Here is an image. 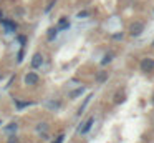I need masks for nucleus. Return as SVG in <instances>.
Returning a JSON list of instances; mask_svg holds the SVG:
<instances>
[{
	"mask_svg": "<svg viewBox=\"0 0 154 143\" xmlns=\"http://www.w3.org/2000/svg\"><path fill=\"white\" fill-rule=\"evenodd\" d=\"M111 58H113V55H111V53H108V55H106V57L103 58V62H101V63H103V65L109 63V62H111Z\"/></svg>",
	"mask_w": 154,
	"mask_h": 143,
	"instance_id": "14",
	"label": "nucleus"
},
{
	"mask_svg": "<svg viewBox=\"0 0 154 143\" xmlns=\"http://www.w3.org/2000/svg\"><path fill=\"white\" fill-rule=\"evenodd\" d=\"M63 138H65V136H63V135H60V136L57 138V142H55V143H63Z\"/></svg>",
	"mask_w": 154,
	"mask_h": 143,
	"instance_id": "17",
	"label": "nucleus"
},
{
	"mask_svg": "<svg viewBox=\"0 0 154 143\" xmlns=\"http://www.w3.org/2000/svg\"><path fill=\"white\" fill-rule=\"evenodd\" d=\"M28 105H32L30 102H17V108H23V106H28Z\"/></svg>",
	"mask_w": 154,
	"mask_h": 143,
	"instance_id": "13",
	"label": "nucleus"
},
{
	"mask_svg": "<svg viewBox=\"0 0 154 143\" xmlns=\"http://www.w3.org/2000/svg\"><path fill=\"white\" fill-rule=\"evenodd\" d=\"M106 78H108V73H106V72H99V73L96 75V80H98V82H105Z\"/></svg>",
	"mask_w": 154,
	"mask_h": 143,
	"instance_id": "10",
	"label": "nucleus"
},
{
	"mask_svg": "<svg viewBox=\"0 0 154 143\" xmlns=\"http://www.w3.org/2000/svg\"><path fill=\"white\" fill-rule=\"evenodd\" d=\"M93 123H95V120H93V118H88L86 122H85V123H83V126H81V128H80V133H88V132H90V130H91V126H93Z\"/></svg>",
	"mask_w": 154,
	"mask_h": 143,
	"instance_id": "5",
	"label": "nucleus"
},
{
	"mask_svg": "<svg viewBox=\"0 0 154 143\" xmlns=\"http://www.w3.org/2000/svg\"><path fill=\"white\" fill-rule=\"evenodd\" d=\"M88 15H90V13H88L86 10H83V12H80V13H78V19H83V17H88Z\"/></svg>",
	"mask_w": 154,
	"mask_h": 143,
	"instance_id": "16",
	"label": "nucleus"
},
{
	"mask_svg": "<svg viewBox=\"0 0 154 143\" xmlns=\"http://www.w3.org/2000/svg\"><path fill=\"white\" fill-rule=\"evenodd\" d=\"M22 60H23V48L20 50V52H18V55H17V62H18V63L22 62Z\"/></svg>",
	"mask_w": 154,
	"mask_h": 143,
	"instance_id": "15",
	"label": "nucleus"
},
{
	"mask_svg": "<svg viewBox=\"0 0 154 143\" xmlns=\"http://www.w3.org/2000/svg\"><path fill=\"white\" fill-rule=\"evenodd\" d=\"M70 27V22H68L66 19H61L60 20V23H58V30H65Z\"/></svg>",
	"mask_w": 154,
	"mask_h": 143,
	"instance_id": "7",
	"label": "nucleus"
},
{
	"mask_svg": "<svg viewBox=\"0 0 154 143\" xmlns=\"http://www.w3.org/2000/svg\"><path fill=\"white\" fill-rule=\"evenodd\" d=\"M143 29H144V25H143L141 22H134V23H131V27H129V33H131L133 37H138V35H141Z\"/></svg>",
	"mask_w": 154,
	"mask_h": 143,
	"instance_id": "1",
	"label": "nucleus"
},
{
	"mask_svg": "<svg viewBox=\"0 0 154 143\" xmlns=\"http://www.w3.org/2000/svg\"><path fill=\"white\" fill-rule=\"evenodd\" d=\"M141 70H143V72H153L154 70V60L153 58H143V60H141Z\"/></svg>",
	"mask_w": 154,
	"mask_h": 143,
	"instance_id": "2",
	"label": "nucleus"
},
{
	"mask_svg": "<svg viewBox=\"0 0 154 143\" xmlns=\"http://www.w3.org/2000/svg\"><path fill=\"white\" fill-rule=\"evenodd\" d=\"M41 63H43V57H41L40 53H35L33 58H32V67L38 68V67H41Z\"/></svg>",
	"mask_w": 154,
	"mask_h": 143,
	"instance_id": "6",
	"label": "nucleus"
},
{
	"mask_svg": "<svg viewBox=\"0 0 154 143\" xmlns=\"http://www.w3.org/2000/svg\"><path fill=\"white\" fill-rule=\"evenodd\" d=\"M153 103H154V95H153Z\"/></svg>",
	"mask_w": 154,
	"mask_h": 143,
	"instance_id": "21",
	"label": "nucleus"
},
{
	"mask_svg": "<svg viewBox=\"0 0 154 143\" xmlns=\"http://www.w3.org/2000/svg\"><path fill=\"white\" fill-rule=\"evenodd\" d=\"M123 100H124V95H123V93H118V95L115 96V103H121Z\"/></svg>",
	"mask_w": 154,
	"mask_h": 143,
	"instance_id": "12",
	"label": "nucleus"
},
{
	"mask_svg": "<svg viewBox=\"0 0 154 143\" xmlns=\"http://www.w3.org/2000/svg\"><path fill=\"white\" fill-rule=\"evenodd\" d=\"M9 143H17V138H15V136H12V138H10V142Z\"/></svg>",
	"mask_w": 154,
	"mask_h": 143,
	"instance_id": "19",
	"label": "nucleus"
},
{
	"mask_svg": "<svg viewBox=\"0 0 154 143\" xmlns=\"http://www.w3.org/2000/svg\"><path fill=\"white\" fill-rule=\"evenodd\" d=\"M90 98H91V95H88V98H85V102H83V105L80 106V110H78V113H80V115L83 113V110H85V108H86V105L90 103Z\"/></svg>",
	"mask_w": 154,
	"mask_h": 143,
	"instance_id": "9",
	"label": "nucleus"
},
{
	"mask_svg": "<svg viewBox=\"0 0 154 143\" xmlns=\"http://www.w3.org/2000/svg\"><path fill=\"white\" fill-rule=\"evenodd\" d=\"M50 33H48V38L50 40H53V38L57 37V32H58V29H51V30H48Z\"/></svg>",
	"mask_w": 154,
	"mask_h": 143,
	"instance_id": "11",
	"label": "nucleus"
},
{
	"mask_svg": "<svg viewBox=\"0 0 154 143\" xmlns=\"http://www.w3.org/2000/svg\"><path fill=\"white\" fill-rule=\"evenodd\" d=\"M0 20H2V12H0Z\"/></svg>",
	"mask_w": 154,
	"mask_h": 143,
	"instance_id": "20",
	"label": "nucleus"
},
{
	"mask_svg": "<svg viewBox=\"0 0 154 143\" xmlns=\"http://www.w3.org/2000/svg\"><path fill=\"white\" fill-rule=\"evenodd\" d=\"M18 40H20V43H22V45H25V37H18Z\"/></svg>",
	"mask_w": 154,
	"mask_h": 143,
	"instance_id": "18",
	"label": "nucleus"
},
{
	"mask_svg": "<svg viewBox=\"0 0 154 143\" xmlns=\"http://www.w3.org/2000/svg\"><path fill=\"white\" fill-rule=\"evenodd\" d=\"M38 80L40 78H38V75H37L35 72H28L27 76H25V83H27V85H37Z\"/></svg>",
	"mask_w": 154,
	"mask_h": 143,
	"instance_id": "3",
	"label": "nucleus"
},
{
	"mask_svg": "<svg viewBox=\"0 0 154 143\" xmlns=\"http://www.w3.org/2000/svg\"><path fill=\"white\" fill-rule=\"evenodd\" d=\"M83 92H85V88L81 86V88H78V90H75V92H71V93H70V98H76V96H80Z\"/></svg>",
	"mask_w": 154,
	"mask_h": 143,
	"instance_id": "8",
	"label": "nucleus"
},
{
	"mask_svg": "<svg viewBox=\"0 0 154 143\" xmlns=\"http://www.w3.org/2000/svg\"><path fill=\"white\" fill-rule=\"evenodd\" d=\"M2 25H3V27H5V30H7V32H15V30H17V23H15V22H10V20H5V19H2Z\"/></svg>",
	"mask_w": 154,
	"mask_h": 143,
	"instance_id": "4",
	"label": "nucleus"
}]
</instances>
